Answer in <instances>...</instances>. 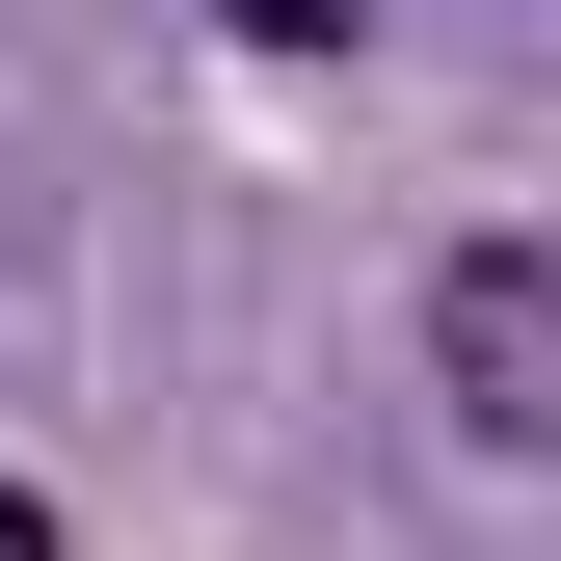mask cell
Masks as SVG:
<instances>
[{
	"instance_id": "6da1fadb",
	"label": "cell",
	"mask_w": 561,
	"mask_h": 561,
	"mask_svg": "<svg viewBox=\"0 0 561 561\" xmlns=\"http://www.w3.org/2000/svg\"><path fill=\"white\" fill-rule=\"evenodd\" d=\"M428 375H455L481 455L561 428V267H535V241H455V267H428Z\"/></svg>"
},
{
	"instance_id": "7a4b0ae2",
	"label": "cell",
	"mask_w": 561,
	"mask_h": 561,
	"mask_svg": "<svg viewBox=\"0 0 561 561\" xmlns=\"http://www.w3.org/2000/svg\"><path fill=\"white\" fill-rule=\"evenodd\" d=\"M215 27H241V54H347L375 0H215Z\"/></svg>"
},
{
	"instance_id": "3957f363",
	"label": "cell",
	"mask_w": 561,
	"mask_h": 561,
	"mask_svg": "<svg viewBox=\"0 0 561 561\" xmlns=\"http://www.w3.org/2000/svg\"><path fill=\"white\" fill-rule=\"evenodd\" d=\"M0 561H54V508H27V481H0Z\"/></svg>"
}]
</instances>
